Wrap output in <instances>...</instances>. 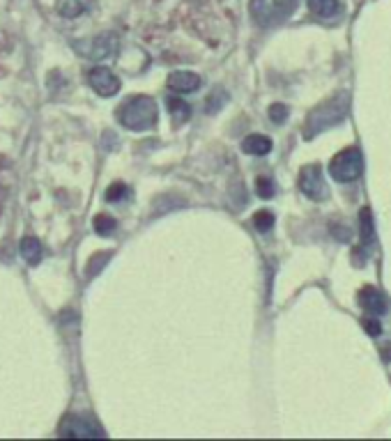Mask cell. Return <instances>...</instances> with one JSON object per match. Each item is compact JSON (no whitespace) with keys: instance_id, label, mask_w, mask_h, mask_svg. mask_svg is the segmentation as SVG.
I'll list each match as a JSON object with an SVG mask.
<instances>
[{"instance_id":"13","label":"cell","mask_w":391,"mask_h":441,"mask_svg":"<svg viewBox=\"0 0 391 441\" xmlns=\"http://www.w3.org/2000/svg\"><path fill=\"white\" fill-rule=\"evenodd\" d=\"M92 7V0H58L56 10L63 19H77Z\"/></svg>"},{"instance_id":"18","label":"cell","mask_w":391,"mask_h":441,"mask_svg":"<svg viewBox=\"0 0 391 441\" xmlns=\"http://www.w3.org/2000/svg\"><path fill=\"white\" fill-rule=\"evenodd\" d=\"M253 225H256L258 232H270L274 227V214L267 209H260L253 214Z\"/></svg>"},{"instance_id":"15","label":"cell","mask_w":391,"mask_h":441,"mask_svg":"<svg viewBox=\"0 0 391 441\" xmlns=\"http://www.w3.org/2000/svg\"><path fill=\"white\" fill-rule=\"evenodd\" d=\"M359 234H361L363 244H370L375 237V223H373V216H370L368 207H363V209L359 212Z\"/></svg>"},{"instance_id":"6","label":"cell","mask_w":391,"mask_h":441,"mask_svg":"<svg viewBox=\"0 0 391 441\" xmlns=\"http://www.w3.org/2000/svg\"><path fill=\"white\" fill-rule=\"evenodd\" d=\"M299 189L306 198L311 200H325L327 189H325V179H322V168L318 163L304 165L299 172Z\"/></svg>"},{"instance_id":"4","label":"cell","mask_w":391,"mask_h":441,"mask_svg":"<svg viewBox=\"0 0 391 441\" xmlns=\"http://www.w3.org/2000/svg\"><path fill=\"white\" fill-rule=\"evenodd\" d=\"M361 170H363L361 152L354 147L339 152V154L332 158V163H329V172H332L336 182H352V179L361 175Z\"/></svg>"},{"instance_id":"16","label":"cell","mask_w":391,"mask_h":441,"mask_svg":"<svg viewBox=\"0 0 391 441\" xmlns=\"http://www.w3.org/2000/svg\"><path fill=\"white\" fill-rule=\"evenodd\" d=\"M168 108H170V115H173L177 122H187L191 117V106H189V103L182 101V99H175V96H170V99H168Z\"/></svg>"},{"instance_id":"11","label":"cell","mask_w":391,"mask_h":441,"mask_svg":"<svg viewBox=\"0 0 391 441\" xmlns=\"http://www.w3.org/2000/svg\"><path fill=\"white\" fill-rule=\"evenodd\" d=\"M19 253H21V258L28 262L30 267H37L44 258V248L35 237H23L21 244H19Z\"/></svg>"},{"instance_id":"10","label":"cell","mask_w":391,"mask_h":441,"mask_svg":"<svg viewBox=\"0 0 391 441\" xmlns=\"http://www.w3.org/2000/svg\"><path fill=\"white\" fill-rule=\"evenodd\" d=\"M359 303H361V308L370 315H382L384 310H387V301H384L382 292L375 287H370V285L363 287L359 292Z\"/></svg>"},{"instance_id":"21","label":"cell","mask_w":391,"mask_h":441,"mask_svg":"<svg viewBox=\"0 0 391 441\" xmlns=\"http://www.w3.org/2000/svg\"><path fill=\"white\" fill-rule=\"evenodd\" d=\"M127 196H129V189H127V184H122V182H115L113 186H108V191H106L108 203H120V200Z\"/></svg>"},{"instance_id":"17","label":"cell","mask_w":391,"mask_h":441,"mask_svg":"<svg viewBox=\"0 0 391 441\" xmlns=\"http://www.w3.org/2000/svg\"><path fill=\"white\" fill-rule=\"evenodd\" d=\"M115 218L113 216H108V214H99V216H94L92 220V227H94V232L101 234V237H106V234H111L115 230Z\"/></svg>"},{"instance_id":"24","label":"cell","mask_w":391,"mask_h":441,"mask_svg":"<svg viewBox=\"0 0 391 441\" xmlns=\"http://www.w3.org/2000/svg\"><path fill=\"white\" fill-rule=\"evenodd\" d=\"M0 212H3V198H0Z\"/></svg>"},{"instance_id":"20","label":"cell","mask_w":391,"mask_h":441,"mask_svg":"<svg viewBox=\"0 0 391 441\" xmlns=\"http://www.w3.org/2000/svg\"><path fill=\"white\" fill-rule=\"evenodd\" d=\"M256 193L263 200H270V198H274L277 189H274V182H272L270 177H258L256 179Z\"/></svg>"},{"instance_id":"22","label":"cell","mask_w":391,"mask_h":441,"mask_svg":"<svg viewBox=\"0 0 391 441\" xmlns=\"http://www.w3.org/2000/svg\"><path fill=\"white\" fill-rule=\"evenodd\" d=\"M270 120L274 124H283L288 120V106H283V103H272V106H270Z\"/></svg>"},{"instance_id":"12","label":"cell","mask_w":391,"mask_h":441,"mask_svg":"<svg viewBox=\"0 0 391 441\" xmlns=\"http://www.w3.org/2000/svg\"><path fill=\"white\" fill-rule=\"evenodd\" d=\"M242 150L246 154H253V156H265L272 152V138H267L263 134H251L246 136L242 141Z\"/></svg>"},{"instance_id":"19","label":"cell","mask_w":391,"mask_h":441,"mask_svg":"<svg viewBox=\"0 0 391 441\" xmlns=\"http://www.w3.org/2000/svg\"><path fill=\"white\" fill-rule=\"evenodd\" d=\"M111 260V253H97V255H92V260L88 262V269H86V274H88V278H92V276H97L101 269L106 267V262Z\"/></svg>"},{"instance_id":"9","label":"cell","mask_w":391,"mask_h":441,"mask_svg":"<svg viewBox=\"0 0 391 441\" xmlns=\"http://www.w3.org/2000/svg\"><path fill=\"white\" fill-rule=\"evenodd\" d=\"M201 83H203L201 76L196 72H184V69H180V72H173L168 76L166 85L177 94H189V92H196V90L201 88Z\"/></svg>"},{"instance_id":"3","label":"cell","mask_w":391,"mask_h":441,"mask_svg":"<svg viewBox=\"0 0 391 441\" xmlns=\"http://www.w3.org/2000/svg\"><path fill=\"white\" fill-rule=\"evenodd\" d=\"M297 7V0H251V17L256 23L270 28L285 21Z\"/></svg>"},{"instance_id":"7","label":"cell","mask_w":391,"mask_h":441,"mask_svg":"<svg viewBox=\"0 0 391 441\" xmlns=\"http://www.w3.org/2000/svg\"><path fill=\"white\" fill-rule=\"evenodd\" d=\"M60 437H70V439H88V437H104V430L97 427L92 420H86L81 416H67L58 427Z\"/></svg>"},{"instance_id":"2","label":"cell","mask_w":391,"mask_h":441,"mask_svg":"<svg viewBox=\"0 0 391 441\" xmlns=\"http://www.w3.org/2000/svg\"><path fill=\"white\" fill-rule=\"evenodd\" d=\"M345 113H348V99H345V96H334V99L320 103V106L315 108L311 115H308L304 136L313 138L315 134H320V131H325L329 127H334V124L343 122Z\"/></svg>"},{"instance_id":"5","label":"cell","mask_w":391,"mask_h":441,"mask_svg":"<svg viewBox=\"0 0 391 441\" xmlns=\"http://www.w3.org/2000/svg\"><path fill=\"white\" fill-rule=\"evenodd\" d=\"M77 48L83 53V58H90V60L113 58V55L120 51V37L115 32H104L90 41H79Z\"/></svg>"},{"instance_id":"8","label":"cell","mask_w":391,"mask_h":441,"mask_svg":"<svg viewBox=\"0 0 391 441\" xmlns=\"http://www.w3.org/2000/svg\"><path fill=\"white\" fill-rule=\"evenodd\" d=\"M88 83L99 96H113L120 92V79L108 67H94L88 72Z\"/></svg>"},{"instance_id":"1","label":"cell","mask_w":391,"mask_h":441,"mask_svg":"<svg viewBox=\"0 0 391 441\" xmlns=\"http://www.w3.org/2000/svg\"><path fill=\"white\" fill-rule=\"evenodd\" d=\"M159 117V108L152 96L139 94L129 96V99L118 108V120L125 129L132 131H150L157 124Z\"/></svg>"},{"instance_id":"14","label":"cell","mask_w":391,"mask_h":441,"mask_svg":"<svg viewBox=\"0 0 391 441\" xmlns=\"http://www.w3.org/2000/svg\"><path fill=\"white\" fill-rule=\"evenodd\" d=\"M306 3L308 10L320 19H329L339 12V0H306Z\"/></svg>"},{"instance_id":"23","label":"cell","mask_w":391,"mask_h":441,"mask_svg":"<svg viewBox=\"0 0 391 441\" xmlns=\"http://www.w3.org/2000/svg\"><path fill=\"white\" fill-rule=\"evenodd\" d=\"M363 327H366V331L370 336H377L382 331V327H380V322L377 320H370V317H366V320H363Z\"/></svg>"}]
</instances>
